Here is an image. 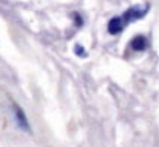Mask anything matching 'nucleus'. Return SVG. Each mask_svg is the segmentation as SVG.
<instances>
[{"mask_svg":"<svg viewBox=\"0 0 159 147\" xmlns=\"http://www.w3.org/2000/svg\"><path fill=\"white\" fill-rule=\"evenodd\" d=\"M147 12H149V6H146V8H140V6H132V8L126 9L123 14L120 15V18H122V21H123L125 27H126L128 24H131V23H134V21H137V20H141V18H144Z\"/></svg>","mask_w":159,"mask_h":147,"instance_id":"1","label":"nucleus"},{"mask_svg":"<svg viewBox=\"0 0 159 147\" xmlns=\"http://www.w3.org/2000/svg\"><path fill=\"white\" fill-rule=\"evenodd\" d=\"M12 114H14V119H15V123H17V126L20 128L21 131H24V132H32V128H30V123H29V119H27L26 113L24 110L20 107L18 104L15 102H12Z\"/></svg>","mask_w":159,"mask_h":147,"instance_id":"2","label":"nucleus"},{"mask_svg":"<svg viewBox=\"0 0 159 147\" xmlns=\"http://www.w3.org/2000/svg\"><path fill=\"white\" fill-rule=\"evenodd\" d=\"M123 29H125V24L120 17H113L108 21V24H107V30H108L110 35H120L123 32Z\"/></svg>","mask_w":159,"mask_h":147,"instance_id":"3","label":"nucleus"},{"mask_svg":"<svg viewBox=\"0 0 159 147\" xmlns=\"http://www.w3.org/2000/svg\"><path fill=\"white\" fill-rule=\"evenodd\" d=\"M131 48H132L134 51H146L149 48V39L144 35L135 36V38H132V41H131Z\"/></svg>","mask_w":159,"mask_h":147,"instance_id":"4","label":"nucleus"},{"mask_svg":"<svg viewBox=\"0 0 159 147\" xmlns=\"http://www.w3.org/2000/svg\"><path fill=\"white\" fill-rule=\"evenodd\" d=\"M74 51H75V54H78L80 57H86V50H84V47H81V45H75L74 47Z\"/></svg>","mask_w":159,"mask_h":147,"instance_id":"5","label":"nucleus"}]
</instances>
